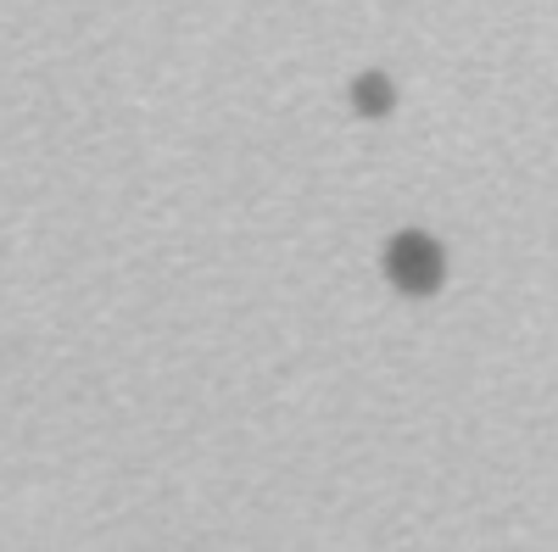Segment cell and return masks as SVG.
Segmentation results:
<instances>
[{
  "instance_id": "1",
  "label": "cell",
  "mask_w": 558,
  "mask_h": 552,
  "mask_svg": "<svg viewBox=\"0 0 558 552\" xmlns=\"http://www.w3.org/2000/svg\"><path fill=\"white\" fill-rule=\"evenodd\" d=\"M386 273L397 280V291L430 296L441 285V246L430 235H418V229H408V235H397L391 252H386Z\"/></svg>"
}]
</instances>
